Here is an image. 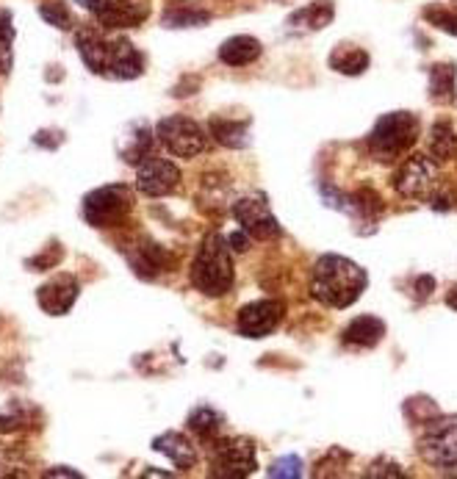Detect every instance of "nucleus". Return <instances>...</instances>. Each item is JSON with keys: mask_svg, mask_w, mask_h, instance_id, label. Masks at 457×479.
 Here are the masks:
<instances>
[{"mask_svg": "<svg viewBox=\"0 0 457 479\" xmlns=\"http://www.w3.org/2000/svg\"><path fill=\"white\" fill-rule=\"evenodd\" d=\"M233 217L239 219L241 230L249 233L252 239L267 241V239H275V236L280 233L278 217L272 214L267 197H260V194L239 199V202L233 205Z\"/></svg>", "mask_w": 457, "mask_h": 479, "instance_id": "9d476101", "label": "nucleus"}, {"mask_svg": "<svg viewBox=\"0 0 457 479\" xmlns=\"http://www.w3.org/2000/svg\"><path fill=\"white\" fill-rule=\"evenodd\" d=\"M78 294H81V286H78V280L73 275H56L53 280H47L39 289L36 300H39V305H42L45 313L64 316V313H67L76 305Z\"/></svg>", "mask_w": 457, "mask_h": 479, "instance_id": "4468645a", "label": "nucleus"}, {"mask_svg": "<svg viewBox=\"0 0 457 479\" xmlns=\"http://www.w3.org/2000/svg\"><path fill=\"white\" fill-rule=\"evenodd\" d=\"M382 335H385V321L382 319H377V316H358L344 330V344L371 350V347L380 344Z\"/></svg>", "mask_w": 457, "mask_h": 479, "instance_id": "dca6fc26", "label": "nucleus"}, {"mask_svg": "<svg viewBox=\"0 0 457 479\" xmlns=\"http://www.w3.org/2000/svg\"><path fill=\"white\" fill-rule=\"evenodd\" d=\"M137 133L130 136V145H122V158L127 164H142L147 161V153H150V130L142 125V127H134Z\"/></svg>", "mask_w": 457, "mask_h": 479, "instance_id": "a878e982", "label": "nucleus"}, {"mask_svg": "<svg viewBox=\"0 0 457 479\" xmlns=\"http://www.w3.org/2000/svg\"><path fill=\"white\" fill-rule=\"evenodd\" d=\"M432 289H435V280H432L430 275H421V278L416 280V294H419V300H427V297L432 294Z\"/></svg>", "mask_w": 457, "mask_h": 479, "instance_id": "72a5a7b5", "label": "nucleus"}, {"mask_svg": "<svg viewBox=\"0 0 457 479\" xmlns=\"http://www.w3.org/2000/svg\"><path fill=\"white\" fill-rule=\"evenodd\" d=\"M208 20H211V12L198 6L194 0H178V4H172L161 15V25L164 28H200Z\"/></svg>", "mask_w": 457, "mask_h": 479, "instance_id": "f3484780", "label": "nucleus"}, {"mask_svg": "<svg viewBox=\"0 0 457 479\" xmlns=\"http://www.w3.org/2000/svg\"><path fill=\"white\" fill-rule=\"evenodd\" d=\"M58 260H61V250H56V252H53V250H47L45 255L31 258V260H28V266H31L34 271H45V269H53Z\"/></svg>", "mask_w": 457, "mask_h": 479, "instance_id": "2f4dec72", "label": "nucleus"}, {"mask_svg": "<svg viewBox=\"0 0 457 479\" xmlns=\"http://www.w3.org/2000/svg\"><path fill=\"white\" fill-rule=\"evenodd\" d=\"M333 17H336V9H333L330 0H313V4L297 9L286 20V25L291 34H313V31L328 28L333 23Z\"/></svg>", "mask_w": 457, "mask_h": 479, "instance_id": "2eb2a0df", "label": "nucleus"}, {"mask_svg": "<svg viewBox=\"0 0 457 479\" xmlns=\"http://www.w3.org/2000/svg\"><path fill=\"white\" fill-rule=\"evenodd\" d=\"M419 136V119L411 111H391L377 119L369 133V150L377 161H397L413 148Z\"/></svg>", "mask_w": 457, "mask_h": 479, "instance_id": "20e7f679", "label": "nucleus"}, {"mask_svg": "<svg viewBox=\"0 0 457 479\" xmlns=\"http://www.w3.org/2000/svg\"><path fill=\"white\" fill-rule=\"evenodd\" d=\"M283 313L286 308L280 300H258L252 305H244L239 313V332L247 338H267L280 327Z\"/></svg>", "mask_w": 457, "mask_h": 479, "instance_id": "f8f14e48", "label": "nucleus"}, {"mask_svg": "<svg viewBox=\"0 0 457 479\" xmlns=\"http://www.w3.org/2000/svg\"><path fill=\"white\" fill-rule=\"evenodd\" d=\"M430 153L435 161H452L457 158V133L449 122H435L430 130Z\"/></svg>", "mask_w": 457, "mask_h": 479, "instance_id": "4be33fe9", "label": "nucleus"}, {"mask_svg": "<svg viewBox=\"0 0 457 479\" xmlns=\"http://www.w3.org/2000/svg\"><path fill=\"white\" fill-rule=\"evenodd\" d=\"M78 50H81L84 64L92 73L111 76L119 81L139 78L145 73L142 56L122 36H106L97 28H81L78 31Z\"/></svg>", "mask_w": 457, "mask_h": 479, "instance_id": "f257e3e1", "label": "nucleus"}, {"mask_svg": "<svg viewBox=\"0 0 457 479\" xmlns=\"http://www.w3.org/2000/svg\"><path fill=\"white\" fill-rule=\"evenodd\" d=\"M153 449L167 454L178 468H191L194 463H198V449H194V443L180 435V433H164L153 441Z\"/></svg>", "mask_w": 457, "mask_h": 479, "instance_id": "6ab92c4d", "label": "nucleus"}, {"mask_svg": "<svg viewBox=\"0 0 457 479\" xmlns=\"http://www.w3.org/2000/svg\"><path fill=\"white\" fill-rule=\"evenodd\" d=\"M180 183V169L167 161V158H150V161H142L139 164V172H137V186L142 194L147 197H164V194H172Z\"/></svg>", "mask_w": 457, "mask_h": 479, "instance_id": "ddd939ff", "label": "nucleus"}, {"mask_svg": "<svg viewBox=\"0 0 457 479\" xmlns=\"http://www.w3.org/2000/svg\"><path fill=\"white\" fill-rule=\"evenodd\" d=\"M78 4L92 12L103 28H134L142 25L150 15L147 0H78Z\"/></svg>", "mask_w": 457, "mask_h": 479, "instance_id": "423d86ee", "label": "nucleus"}, {"mask_svg": "<svg viewBox=\"0 0 457 479\" xmlns=\"http://www.w3.org/2000/svg\"><path fill=\"white\" fill-rule=\"evenodd\" d=\"M130 205H134V199H130V191L125 186H103L86 194L84 219L95 228H111L130 211Z\"/></svg>", "mask_w": 457, "mask_h": 479, "instance_id": "39448f33", "label": "nucleus"}, {"mask_svg": "<svg viewBox=\"0 0 457 479\" xmlns=\"http://www.w3.org/2000/svg\"><path fill=\"white\" fill-rule=\"evenodd\" d=\"M260 53H264V47H260V42L255 36L239 34V36H230L228 42H222L219 61L228 66H247V64L258 61Z\"/></svg>", "mask_w": 457, "mask_h": 479, "instance_id": "a211bd4d", "label": "nucleus"}, {"mask_svg": "<svg viewBox=\"0 0 457 479\" xmlns=\"http://www.w3.org/2000/svg\"><path fill=\"white\" fill-rule=\"evenodd\" d=\"M31 422L28 410H23L20 404H12L6 407L4 413H0V433H17V430H25Z\"/></svg>", "mask_w": 457, "mask_h": 479, "instance_id": "cd10ccee", "label": "nucleus"}, {"mask_svg": "<svg viewBox=\"0 0 457 479\" xmlns=\"http://www.w3.org/2000/svg\"><path fill=\"white\" fill-rule=\"evenodd\" d=\"M39 15L47 25H56L61 31H70L73 28V12L67 4H61V0H50V4L39 6Z\"/></svg>", "mask_w": 457, "mask_h": 479, "instance_id": "bb28decb", "label": "nucleus"}, {"mask_svg": "<svg viewBox=\"0 0 457 479\" xmlns=\"http://www.w3.org/2000/svg\"><path fill=\"white\" fill-rule=\"evenodd\" d=\"M454 64H435L430 66V95L438 103H452L457 89H454Z\"/></svg>", "mask_w": 457, "mask_h": 479, "instance_id": "5701e85b", "label": "nucleus"}, {"mask_svg": "<svg viewBox=\"0 0 457 479\" xmlns=\"http://www.w3.org/2000/svg\"><path fill=\"white\" fill-rule=\"evenodd\" d=\"M421 454L443 474L457 476V422H435L421 438Z\"/></svg>", "mask_w": 457, "mask_h": 479, "instance_id": "1a4fd4ad", "label": "nucleus"}, {"mask_svg": "<svg viewBox=\"0 0 457 479\" xmlns=\"http://www.w3.org/2000/svg\"><path fill=\"white\" fill-rule=\"evenodd\" d=\"M438 180V167L430 156H413L402 164L394 178V189L411 199H430Z\"/></svg>", "mask_w": 457, "mask_h": 479, "instance_id": "9b49d317", "label": "nucleus"}, {"mask_svg": "<svg viewBox=\"0 0 457 479\" xmlns=\"http://www.w3.org/2000/svg\"><path fill=\"white\" fill-rule=\"evenodd\" d=\"M211 133L217 136V142L233 150H241L249 145V127L247 122H230V119H214Z\"/></svg>", "mask_w": 457, "mask_h": 479, "instance_id": "b1692460", "label": "nucleus"}, {"mask_svg": "<svg viewBox=\"0 0 457 479\" xmlns=\"http://www.w3.org/2000/svg\"><path fill=\"white\" fill-rule=\"evenodd\" d=\"M427 20L432 25H438L441 31L457 36V9L454 12H449V9H432V12H427Z\"/></svg>", "mask_w": 457, "mask_h": 479, "instance_id": "c756f323", "label": "nucleus"}, {"mask_svg": "<svg viewBox=\"0 0 457 479\" xmlns=\"http://www.w3.org/2000/svg\"><path fill=\"white\" fill-rule=\"evenodd\" d=\"M45 476H81V474H78L76 468H64V465H61V468H53V471H47Z\"/></svg>", "mask_w": 457, "mask_h": 479, "instance_id": "c9c22d12", "label": "nucleus"}, {"mask_svg": "<svg viewBox=\"0 0 457 479\" xmlns=\"http://www.w3.org/2000/svg\"><path fill=\"white\" fill-rule=\"evenodd\" d=\"M366 286H369L366 269H361L355 260L344 255H321L313 266L310 294L330 308H350L352 302H358Z\"/></svg>", "mask_w": 457, "mask_h": 479, "instance_id": "f03ea898", "label": "nucleus"}, {"mask_svg": "<svg viewBox=\"0 0 457 479\" xmlns=\"http://www.w3.org/2000/svg\"><path fill=\"white\" fill-rule=\"evenodd\" d=\"M269 476H278V479H294V476H302V460L297 454H286L280 460H275V465L269 468Z\"/></svg>", "mask_w": 457, "mask_h": 479, "instance_id": "c85d7f7f", "label": "nucleus"}, {"mask_svg": "<svg viewBox=\"0 0 457 479\" xmlns=\"http://www.w3.org/2000/svg\"><path fill=\"white\" fill-rule=\"evenodd\" d=\"M330 66L341 76H361L369 66V53L358 45H339L330 53Z\"/></svg>", "mask_w": 457, "mask_h": 479, "instance_id": "412c9836", "label": "nucleus"}, {"mask_svg": "<svg viewBox=\"0 0 457 479\" xmlns=\"http://www.w3.org/2000/svg\"><path fill=\"white\" fill-rule=\"evenodd\" d=\"M446 305H449L452 311H457V286L446 294Z\"/></svg>", "mask_w": 457, "mask_h": 479, "instance_id": "e433bc0d", "label": "nucleus"}, {"mask_svg": "<svg viewBox=\"0 0 457 479\" xmlns=\"http://www.w3.org/2000/svg\"><path fill=\"white\" fill-rule=\"evenodd\" d=\"M222 424H225V419H222V413H217L214 407H198L188 416V430L198 433L200 438H211V441L222 433Z\"/></svg>", "mask_w": 457, "mask_h": 479, "instance_id": "393cba45", "label": "nucleus"}, {"mask_svg": "<svg viewBox=\"0 0 457 479\" xmlns=\"http://www.w3.org/2000/svg\"><path fill=\"white\" fill-rule=\"evenodd\" d=\"M191 283L206 297H222L233 286V258L230 244L219 233L203 239V247L191 263Z\"/></svg>", "mask_w": 457, "mask_h": 479, "instance_id": "7ed1b4c3", "label": "nucleus"}, {"mask_svg": "<svg viewBox=\"0 0 457 479\" xmlns=\"http://www.w3.org/2000/svg\"><path fill=\"white\" fill-rule=\"evenodd\" d=\"M15 39V25H12V12L0 9V45H12Z\"/></svg>", "mask_w": 457, "mask_h": 479, "instance_id": "473e14b6", "label": "nucleus"}, {"mask_svg": "<svg viewBox=\"0 0 457 479\" xmlns=\"http://www.w3.org/2000/svg\"><path fill=\"white\" fill-rule=\"evenodd\" d=\"M258 468L255 463V443L247 438H225L214 443V476L225 479H244Z\"/></svg>", "mask_w": 457, "mask_h": 479, "instance_id": "6e6552de", "label": "nucleus"}, {"mask_svg": "<svg viewBox=\"0 0 457 479\" xmlns=\"http://www.w3.org/2000/svg\"><path fill=\"white\" fill-rule=\"evenodd\" d=\"M164 250L158 247V244H153V241H145V244H139L137 250H130L127 252V260H130V269L137 271L139 278H145V280H153L158 271L164 269Z\"/></svg>", "mask_w": 457, "mask_h": 479, "instance_id": "aec40b11", "label": "nucleus"}, {"mask_svg": "<svg viewBox=\"0 0 457 479\" xmlns=\"http://www.w3.org/2000/svg\"><path fill=\"white\" fill-rule=\"evenodd\" d=\"M228 244H230L236 252H247V247H249V233H230Z\"/></svg>", "mask_w": 457, "mask_h": 479, "instance_id": "f704fd0d", "label": "nucleus"}, {"mask_svg": "<svg viewBox=\"0 0 457 479\" xmlns=\"http://www.w3.org/2000/svg\"><path fill=\"white\" fill-rule=\"evenodd\" d=\"M366 476H405V471L391 460H377V463L369 465Z\"/></svg>", "mask_w": 457, "mask_h": 479, "instance_id": "7c9ffc66", "label": "nucleus"}, {"mask_svg": "<svg viewBox=\"0 0 457 479\" xmlns=\"http://www.w3.org/2000/svg\"><path fill=\"white\" fill-rule=\"evenodd\" d=\"M158 139L161 145L180 156V158H194L198 153H203L206 148V133L203 127L194 122V119H186V117H167L158 122Z\"/></svg>", "mask_w": 457, "mask_h": 479, "instance_id": "0eeeda50", "label": "nucleus"}]
</instances>
